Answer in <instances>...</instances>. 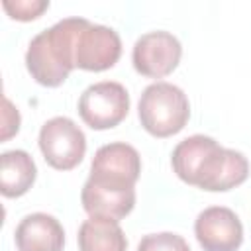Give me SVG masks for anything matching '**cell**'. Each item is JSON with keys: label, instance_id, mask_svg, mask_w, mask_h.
Instances as JSON below:
<instances>
[{"label": "cell", "instance_id": "obj_1", "mask_svg": "<svg viewBox=\"0 0 251 251\" xmlns=\"http://www.w3.org/2000/svg\"><path fill=\"white\" fill-rule=\"evenodd\" d=\"M171 165L180 180L210 192L235 188L249 175V163L241 151L226 149L202 133L182 139L173 149Z\"/></svg>", "mask_w": 251, "mask_h": 251}, {"label": "cell", "instance_id": "obj_2", "mask_svg": "<svg viewBox=\"0 0 251 251\" xmlns=\"http://www.w3.org/2000/svg\"><path fill=\"white\" fill-rule=\"evenodd\" d=\"M86 18H63L27 45L25 67L43 86H59L75 69V39Z\"/></svg>", "mask_w": 251, "mask_h": 251}, {"label": "cell", "instance_id": "obj_3", "mask_svg": "<svg viewBox=\"0 0 251 251\" xmlns=\"http://www.w3.org/2000/svg\"><path fill=\"white\" fill-rule=\"evenodd\" d=\"M137 112L141 126L151 135L169 137L186 126L190 118V104L182 88L159 80L141 92Z\"/></svg>", "mask_w": 251, "mask_h": 251}, {"label": "cell", "instance_id": "obj_4", "mask_svg": "<svg viewBox=\"0 0 251 251\" xmlns=\"http://www.w3.org/2000/svg\"><path fill=\"white\" fill-rule=\"evenodd\" d=\"M39 149L53 169L69 171L82 161L86 153V137L71 118L55 116L39 129Z\"/></svg>", "mask_w": 251, "mask_h": 251}, {"label": "cell", "instance_id": "obj_5", "mask_svg": "<svg viewBox=\"0 0 251 251\" xmlns=\"http://www.w3.org/2000/svg\"><path fill=\"white\" fill-rule=\"evenodd\" d=\"M129 112V94L124 84L102 80L90 84L78 98V114L92 129H110Z\"/></svg>", "mask_w": 251, "mask_h": 251}, {"label": "cell", "instance_id": "obj_6", "mask_svg": "<svg viewBox=\"0 0 251 251\" xmlns=\"http://www.w3.org/2000/svg\"><path fill=\"white\" fill-rule=\"evenodd\" d=\"M122 39L114 27L84 20L75 39V67L84 71H106L118 63Z\"/></svg>", "mask_w": 251, "mask_h": 251}, {"label": "cell", "instance_id": "obj_7", "mask_svg": "<svg viewBox=\"0 0 251 251\" xmlns=\"http://www.w3.org/2000/svg\"><path fill=\"white\" fill-rule=\"evenodd\" d=\"M180 55H182L180 41L173 33L165 29H157L137 37V41L133 43L131 61L135 71L141 73L143 76L161 78L176 69Z\"/></svg>", "mask_w": 251, "mask_h": 251}, {"label": "cell", "instance_id": "obj_8", "mask_svg": "<svg viewBox=\"0 0 251 251\" xmlns=\"http://www.w3.org/2000/svg\"><path fill=\"white\" fill-rule=\"evenodd\" d=\"M141 173V157L135 147L114 141L102 145L90 163V180L112 186H135Z\"/></svg>", "mask_w": 251, "mask_h": 251}, {"label": "cell", "instance_id": "obj_9", "mask_svg": "<svg viewBox=\"0 0 251 251\" xmlns=\"http://www.w3.org/2000/svg\"><path fill=\"white\" fill-rule=\"evenodd\" d=\"M194 233L204 251H237L243 243V226L233 210L210 206L194 222Z\"/></svg>", "mask_w": 251, "mask_h": 251}, {"label": "cell", "instance_id": "obj_10", "mask_svg": "<svg viewBox=\"0 0 251 251\" xmlns=\"http://www.w3.org/2000/svg\"><path fill=\"white\" fill-rule=\"evenodd\" d=\"M14 239L18 251H63L65 229L55 216L35 212L22 218Z\"/></svg>", "mask_w": 251, "mask_h": 251}, {"label": "cell", "instance_id": "obj_11", "mask_svg": "<svg viewBox=\"0 0 251 251\" xmlns=\"http://www.w3.org/2000/svg\"><path fill=\"white\" fill-rule=\"evenodd\" d=\"M80 202L86 214L94 218H110L122 220L135 206V186L133 188H118L98 184L86 178L80 190Z\"/></svg>", "mask_w": 251, "mask_h": 251}, {"label": "cell", "instance_id": "obj_12", "mask_svg": "<svg viewBox=\"0 0 251 251\" xmlns=\"http://www.w3.org/2000/svg\"><path fill=\"white\" fill-rule=\"evenodd\" d=\"M37 169L31 155L24 149L4 151L0 155V190L8 198H16L25 194L33 180Z\"/></svg>", "mask_w": 251, "mask_h": 251}, {"label": "cell", "instance_id": "obj_13", "mask_svg": "<svg viewBox=\"0 0 251 251\" xmlns=\"http://www.w3.org/2000/svg\"><path fill=\"white\" fill-rule=\"evenodd\" d=\"M80 251H126L127 239L118 220L90 216L78 227Z\"/></svg>", "mask_w": 251, "mask_h": 251}, {"label": "cell", "instance_id": "obj_14", "mask_svg": "<svg viewBox=\"0 0 251 251\" xmlns=\"http://www.w3.org/2000/svg\"><path fill=\"white\" fill-rule=\"evenodd\" d=\"M137 251H190V247L182 235L173 231H161L143 235Z\"/></svg>", "mask_w": 251, "mask_h": 251}, {"label": "cell", "instance_id": "obj_15", "mask_svg": "<svg viewBox=\"0 0 251 251\" xmlns=\"http://www.w3.org/2000/svg\"><path fill=\"white\" fill-rule=\"evenodd\" d=\"M2 6L14 20L27 22L45 12L49 8V0H4Z\"/></svg>", "mask_w": 251, "mask_h": 251}, {"label": "cell", "instance_id": "obj_16", "mask_svg": "<svg viewBox=\"0 0 251 251\" xmlns=\"http://www.w3.org/2000/svg\"><path fill=\"white\" fill-rule=\"evenodd\" d=\"M20 129V114L12 106L8 98H4V127H2V139H8Z\"/></svg>", "mask_w": 251, "mask_h": 251}]
</instances>
